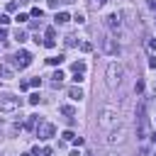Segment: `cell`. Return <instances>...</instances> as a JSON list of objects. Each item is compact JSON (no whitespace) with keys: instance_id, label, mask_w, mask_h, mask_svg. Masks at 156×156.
<instances>
[{"instance_id":"30","label":"cell","mask_w":156,"mask_h":156,"mask_svg":"<svg viewBox=\"0 0 156 156\" xmlns=\"http://www.w3.org/2000/svg\"><path fill=\"white\" fill-rule=\"evenodd\" d=\"M73 144H76V146H83V144H85V139H83V136H76V139H73Z\"/></svg>"},{"instance_id":"16","label":"cell","mask_w":156,"mask_h":156,"mask_svg":"<svg viewBox=\"0 0 156 156\" xmlns=\"http://www.w3.org/2000/svg\"><path fill=\"white\" fill-rule=\"evenodd\" d=\"M71 68H73V73H83V71H85V61H76Z\"/></svg>"},{"instance_id":"7","label":"cell","mask_w":156,"mask_h":156,"mask_svg":"<svg viewBox=\"0 0 156 156\" xmlns=\"http://www.w3.org/2000/svg\"><path fill=\"white\" fill-rule=\"evenodd\" d=\"M105 24H107V29H110V34H115L117 37V32L122 29V12H110L107 17H105Z\"/></svg>"},{"instance_id":"36","label":"cell","mask_w":156,"mask_h":156,"mask_svg":"<svg viewBox=\"0 0 156 156\" xmlns=\"http://www.w3.org/2000/svg\"><path fill=\"white\" fill-rule=\"evenodd\" d=\"M149 7H151V10H156V0H149Z\"/></svg>"},{"instance_id":"33","label":"cell","mask_w":156,"mask_h":156,"mask_svg":"<svg viewBox=\"0 0 156 156\" xmlns=\"http://www.w3.org/2000/svg\"><path fill=\"white\" fill-rule=\"evenodd\" d=\"M149 49H154V51H156V37H154V39L149 41Z\"/></svg>"},{"instance_id":"12","label":"cell","mask_w":156,"mask_h":156,"mask_svg":"<svg viewBox=\"0 0 156 156\" xmlns=\"http://www.w3.org/2000/svg\"><path fill=\"white\" fill-rule=\"evenodd\" d=\"M71 17H68V12H56V17H54V22L56 24H66Z\"/></svg>"},{"instance_id":"24","label":"cell","mask_w":156,"mask_h":156,"mask_svg":"<svg viewBox=\"0 0 156 156\" xmlns=\"http://www.w3.org/2000/svg\"><path fill=\"white\" fill-rule=\"evenodd\" d=\"M66 46H76V34H68L66 37Z\"/></svg>"},{"instance_id":"13","label":"cell","mask_w":156,"mask_h":156,"mask_svg":"<svg viewBox=\"0 0 156 156\" xmlns=\"http://www.w3.org/2000/svg\"><path fill=\"white\" fill-rule=\"evenodd\" d=\"M37 122H41V119H39V115H29V119H27V124H24V127H27V129H37Z\"/></svg>"},{"instance_id":"8","label":"cell","mask_w":156,"mask_h":156,"mask_svg":"<svg viewBox=\"0 0 156 156\" xmlns=\"http://www.w3.org/2000/svg\"><path fill=\"white\" fill-rule=\"evenodd\" d=\"M34 134H37L39 139H44V141H46V139H51V136L56 134V127H54L51 122H39V124H37V129H34Z\"/></svg>"},{"instance_id":"2","label":"cell","mask_w":156,"mask_h":156,"mask_svg":"<svg viewBox=\"0 0 156 156\" xmlns=\"http://www.w3.org/2000/svg\"><path fill=\"white\" fill-rule=\"evenodd\" d=\"M127 134H129L127 124H117V127H115V129H110V134L105 136V144H107V146H117V144H124V141H127Z\"/></svg>"},{"instance_id":"38","label":"cell","mask_w":156,"mask_h":156,"mask_svg":"<svg viewBox=\"0 0 156 156\" xmlns=\"http://www.w3.org/2000/svg\"><path fill=\"white\" fill-rule=\"evenodd\" d=\"M83 156H93V151H88V154H83Z\"/></svg>"},{"instance_id":"15","label":"cell","mask_w":156,"mask_h":156,"mask_svg":"<svg viewBox=\"0 0 156 156\" xmlns=\"http://www.w3.org/2000/svg\"><path fill=\"white\" fill-rule=\"evenodd\" d=\"M58 112H61V115H66V117H73V115H76V110H73L71 105H61V107H58Z\"/></svg>"},{"instance_id":"3","label":"cell","mask_w":156,"mask_h":156,"mask_svg":"<svg viewBox=\"0 0 156 156\" xmlns=\"http://www.w3.org/2000/svg\"><path fill=\"white\" fill-rule=\"evenodd\" d=\"M136 117H139V124H136V139H146V134H149V117H146V105L144 102H139V107H136Z\"/></svg>"},{"instance_id":"6","label":"cell","mask_w":156,"mask_h":156,"mask_svg":"<svg viewBox=\"0 0 156 156\" xmlns=\"http://www.w3.org/2000/svg\"><path fill=\"white\" fill-rule=\"evenodd\" d=\"M100 49L107 54V56H117L122 49H119V44H117V39L112 37V34H107L105 39H100Z\"/></svg>"},{"instance_id":"20","label":"cell","mask_w":156,"mask_h":156,"mask_svg":"<svg viewBox=\"0 0 156 156\" xmlns=\"http://www.w3.org/2000/svg\"><path fill=\"white\" fill-rule=\"evenodd\" d=\"M32 17H39V20H41V17H44V10H41V7H32Z\"/></svg>"},{"instance_id":"27","label":"cell","mask_w":156,"mask_h":156,"mask_svg":"<svg viewBox=\"0 0 156 156\" xmlns=\"http://www.w3.org/2000/svg\"><path fill=\"white\" fill-rule=\"evenodd\" d=\"M44 46H46V49H54V46H56V39H44Z\"/></svg>"},{"instance_id":"9","label":"cell","mask_w":156,"mask_h":156,"mask_svg":"<svg viewBox=\"0 0 156 156\" xmlns=\"http://www.w3.org/2000/svg\"><path fill=\"white\" fill-rule=\"evenodd\" d=\"M32 58H34V56H32L29 51H24V49H20V51L15 54V68H20V71H22V68H27V66L32 63Z\"/></svg>"},{"instance_id":"22","label":"cell","mask_w":156,"mask_h":156,"mask_svg":"<svg viewBox=\"0 0 156 156\" xmlns=\"http://www.w3.org/2000/svg\"><path fill=\"white\" fill-rule=\"evenodd\" d=\"M15 20H17V24H22V22H27V20H29V15H24V12H20V15L15 17Z\"/></svg>"},{"instance_id":"39","label":"cell","mask_w":156,"mask_h":156,"mask_svg":"<svg viewBox=\"0 0 156 156\" xmlns=\"http://www.w3.org/2000/svg\"><path fill=\"white\" fill-rule=\"evenodd\" d=\"M22 156H32V154H22Z\"/></svg>"},{"instance_id":"14","label":"cell","mask_w":156,"mask_h":156,"mask_svg":"<svg viewBox=\"0 0 156 156\" xmlns=\"http://www.w3.org/2000/svg\"><path fill=\"white\" fill-rule=\"evenodd\" d=\"M46 63H49V66H61V63H63V54H58V56H51V58H46Z\"/></svg>"},{"instance_id":"1","label":"cell","mask_w":156,"mask_h":156,"mask_svg":"<svg viewBox=\"0 0 156 156\" xmlns=\"http://www.w3.org/2000/svg\"><path fill=\"white\" fill-rule=\"evenodd\" d=\"M119 124V115H117V107L115 105H102L100 112H98V127L102 132H110Z\"/></svg>"},{"instance_id":"29","label":"cell","mask_w":156,"mask_h":156,"mask_svg":"<svg viewBox=\"0 0 156 156\" xmlns=\"http://www.w3.org/2000/svg\"><path fill=\"white\" fill-rule=\"evenodd\" d=\"M134 90H136V93H144V80H136V85H134Z\"/></svg>"},{"instance_id":"31","label":"cell","mask_w":156,"mask_h":156,"mask_svg":"<svg viewBox=\"0 0 156 156\" xmlns=\"http://www.w3.org/2000/svg\"><path fill=\"white\" fill-rule=\"evenodd\" d=\"M7 22H10V17L7 15H0V24H7Z\"/></svg>"},{"instance_id":"19","label":"cell","mask_w":156,"mask_h":156,"mask_svg":"<svg viewBox=\"0 0 156 156\" xmlns=\"http://www.w3.org/2000/svg\"><path fill=\"white\" fill-rule=\"evenodd\" d=\"M51 78H54V83H61L66 76H63V71H54V76H51Z\"/></svg>"},{"instance_id":"35","label":"cell","mask_w":156,"mask_h":156,"mask_svg":"<svg viewBox=\"0 0 156 156\" xmlns=\"http://www.w3.org/2000/svg\"><path fill=\"white\" fill-rule=\"evenodd\" d=\"M68 156H83V154H80V151H78V149H73V151H71V154H68Z\"/></svg>"},{"instance_id":"11","label":"cell","mask_w":156,"mask_h":156,"mask_svg":"<svg viewBox=\"0 0 156 156\" xmlns=\"http://www.w3.org/2000/svg\"><path fill=\"white\" fill-rule=\"evenodd\" d=\"M68 98L78 102V100H83V90H80V88H71V90H68Z\"/></svg>"},{"instance_id":"32","label":"cell","mask_w":156,"mask_h":156,"mask_svg":"<svg viewBox=\"0 0 156 156\" xmlns=\"http://www.w3.org/2000/svg\"><path fill=\"white\" fill-rule=\"evenodd\" d=\"M149 68H156V56H151V58H149Z\"/></svg>"},{"instance_id":"28","label":"cell","mask_w":156,"mask_h":156,"mask_svg":"<svg viewBox=\"0 0 156 156\" xmlns=\"http://www.w3.org/2000/svg\"><path fill=\"white\" fill-rule=\"evenodd\" d=\"M80 49H83V51H93V44H90V41H83Z\"/></svg>"},{"instance_id":"4","label":"cell","mask_w":156,"mask_h":156,"mask_svg":"<svg viewBox=\"0 0 156 156\" xmlns=\"http://www.w3.org/2000/svg\"><path fill=\"white\" fill-rule=\"evenodd\" d=\"M122 73H124V68H122L119 63H110V66H107V71H105V78H107V85H110V88H115V85H119V80H122Z\"/></svg>"},{"instance_id":"17","label":"cell","mask_w":156,"mask_h":156,"mask_svg":"<svg viewBox=\"0 0 156 156\" xmlns=\"http://www.w3.org/2000/svg\"><path fill=\"white\" fill-rule=\"evenodd\" d=\"M73 22H76V24H85V15H83V12H76V15H73Z\"/></svg>"},{"instance_id":"10","label":"cell","mask_w":156,"mask_h":156,"mask_svg":"<svg viewBox=\"0 0 156 156\" xmlns=\"http://www.w3.org/2000/svg\"><path fill=\"white\" fill-rule=\"evenodd\" d=\"M12 73H15V68H12V66L0 63V76H2V78H12Z\"/></svg>"},{"instance_id":"26","label":"cell","mask_w":156,"mask_h":156,"mask_svg":"<svg viewBox=\"0 0 156 156\" xmlns=\"http://www.w3.org/2000/svg\"><path fill=\"white\" fill-rule=\"evenodd\" d=\"M29 105H39V93H32L29 95Z\"/></svg>"},{"instance_id":"34","label":"cell","mask_w":156,"mask_h":156,"mask_svg":"<svg viewBox=\"0 0 156 156\" xmlns=\"http://www.w3.org/2000/svg\"><path fill=\"white\" fill-rule=\"evenodd\" d=\"M5 37H7V29H5V27H0V39H5Z\"/></svg>"},{"instance_id":"5","label":"cell","mask_w":156,"mask_h":156,"mask_svg":"<svg viewBox=\"0 0 156 156\" xmlns=\"http://www.w3.org/2000/svg\"><path fill=\"white\" fill-rule=\"evenodd\" d=\"M20 105H22L20 98H15V95H0V112H17Z\"/></svg>"},{"instance_id":"18","label":"cell","mask_w":156,"mask_h":156,"mask_svg":"<svg viewBox=\"0 0 156 156\" xmlns=\"http://www.w3.org/2000/svg\"><path fill=\"white\" fill-rule=\"evenodd\" d=\"M15 39H17L20 44H22V41H27V34H24L22 29H17V32H15Z\"/></svg>"},{"instance_id":"37","label":"cell","mask_w":156,"mask_h":156,"mask_svg":"<svg viewBox=\"0 0 156 156\" xmlns=\"http://www.w3.org/2000/svg\"><path fill=\"white\" fill-rule=\"evenodd\" d=\"M22 2H27V0H17V5H22Z\"/></svg>"},{"instance_id":"21","label":"cell","mask_w":156,"mask_h":156,"mask_svg":"<svg viewBox=\"0 0 156 156\" xmlns=\"http://www.w3.org/2000/svg\"><path fill=\"white\" fill-rule=\"evenodd\" d=\"M73 139H76V134H73L71 129H66V132H63V141H73Z\"/></svg>"},{"instance_id":"23","label":"cell","mask_w":156,"mask_h":156,"mask_svg":"<svg viewBox=\"0 0 156 156\" xmlns=\"http://www.w3.org/2000/svg\"><path fill=\"white\" fill-rule=\"evenodd\" d=\"M46 39H56V29L54 27H46Z\"/></svg>"},{"instance_id":"25","label":"cell","mask_w":156,"mask_h":156,"mask_svg":"<svg viewBox=\"0 0 156 156\" xmlns=\"http://www.w3.org/2000/svg\"><path fill=\"white\" fill-rule=\"evenodd\" d=\"M29 85H32V88H39V85H41V78H39V76H34V78L29 80Z\"/></svg>"}]
</instances>
